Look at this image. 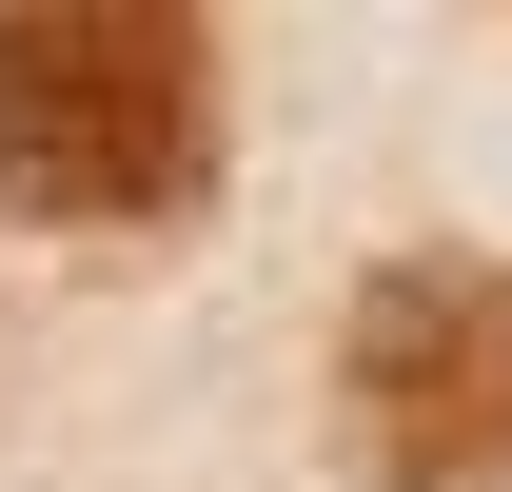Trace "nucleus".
I'll return each instance as SVG.
<instances>
[{"instance_id": "1", "label": "nucleus", "mask_w": 512, "mask_h": 492, "mask_svg": "<svg viewBox=\"0 0 512 492\" xmlns=\"http://www.w3.org/2000/svg\"><path fill=\"white\" fill-rule=\"evenodd\" d=\"M217 197V20L178 0H20L0 20V217L158 237Z\"/></svg>"}, {"instance_id": "2", "label": "nucleus", "mask_w": 512, "mask_h": 492, "mask_svg": "<svg viewBox=\"0 0 512 492\" xmlns=\"http://www.w3.org/2000/svg\"><path fill=\"white\" fill-rule=\"evenodd\" d=\"M335 433L375 492L512 473V256H375L335 315Z\"/></svg>"}]
</instances>
